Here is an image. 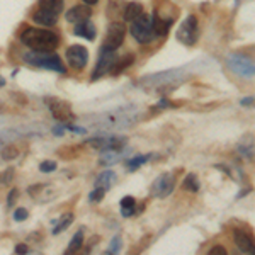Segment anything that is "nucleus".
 <instances>
[{
    "label": "nucleus",
    "instance_id": "obj_1",
    "mask_svg": "<svg viewBox=\"0 0 255 255\" xmlns=\"http://www.w3.org/2000/svg\"><path fill=\"white\" fill-rule=\"evenodd\" d=\"M20 41L27 48H31L32 51H44V53H51L60 44L58 34L46 29H38V27H29V29L24 31L20 34Z\"/></svg>",
    "mask_w": 255,
    "mask_h": 255
},
{
    "label": "nucleus",
    "instance_id": "obj_2",
    "mask_svg": "<svg viewBox=\"0 0 255 255\" xmlns=\"http://www.w3.org/2000/svg\"><path fill=\"white\" fill-rule=\"evenodd\" d=\"M24 61L29 65H34V67L39 68H46V70H53V72L58 73H67V68L63 67L58 55H51V53H44V51H32L24 55Z\"/></svg>",
    "mask_w": 255,
    "mask_h": 255
},
{
    "label": "nucleus",
    "instance_id": "obj_3",
    "mask_svg": "<svg viewBox=\"0 0 255 255\" xmlns=\"http://www.w3.org/2000/svg\"><path fill=\"white\" fill-rule=\"evenodd\" d=\"M131 34H133V38L141 44H146V43H150V41H153L155 32L151 29L150 15L141 14L138 19H134L133 24H131Z\"/></svg>",
    "mask_w": 255,
    "mask_h": 255
},
{
    "label": "nucleus",
    "instance_id": "obj_4",
    "mask_svg": "<svg viewBox=\"0 0 255 255\" xmlns=\"http://www.w3.org/2000/svg\"><path fill=\"white\" fill-rule=\"evenodd\" d=\"M199 38V26H197L196 15H187L177 31V39L186 46H194Z\"/></svg>",
    "mask_w": 255,
    "mask_h": 255
},
{
    "label": "nucleus",
    "instance_id": "obj_5",
    "mask_svg": "<svg viewBox=\"0 0 255 255\" xmlns=\"http://www.w3.org/2000/svg\"><path fill=\"white\" fill-rule=\"evenodd\" d=\"M126 36V27L123 22H113L109 26L108 32H106L104 43H102V49H109V51H114L123 44Z\"/></svg>",
    "mask_w": 255,
    "mask_h": 255
},
{
    "label": "nucleus",
    "instance_id": "obj_6",
    "mask_svg": "<svg viewBox=\"0 0 255 255\" xmlns=\"http://www.w3.org/2000/svg\"><path fill=\"white\" fill-rule=\"evenodd\" d=\"M46 104L49 111H51V114L58 119V121H70V119L75 118L72 113V106H70L67 101H61V99H56V97H46Z\"/></svg>",
    "mask_w": 255,
    "mask_h": 255
},
{
    "label": "nucleus",
    "instance_id": "obj_7",
    "mask_svg": "<svg viewBox=\"0 0 255 255\" xmlns=\"http://www.w3.org/2000/svg\"><path fill=\"white\" fill-rule=\"evenodd\" d=\"M174 187H175V177L172 174H162L160 177L155 179L153 186H151V194H153L155 197L163 199V197L172 194Z\"/></svg>",
    "mask_w": 255,
    "mask_h": 255
},
{
    "label": "nucleus",
    "instance_id": "obj_8",
    "mask_svg": "<svg viewBox=\"0 0 255 255\" xmlns=\"http://www.w3.org/2000/svg\"><path fill=\"white\" fill-rule=\"evenodd\" d=\"M228 67L233 70L235 73H238V75L245 77V79H252L254 77V63L252 60L245 58V56L242 55H232L228 58Z\"/></svg>",
    "mask_w": 255,
    "mask_h": 255
},
{
    "label": "nucleus",
    "instance_id": "obj_9",
    "mask_svg": "<svg viewBox=\"0 0 255 255\" xmlns=\"http://www.w3.org/2000/svg\"><path fill=\"white\" fill-rule=\"evenodd\" d=\"M67 60L72 68L82 70L85 68V65L89 61V51L84 46H80V44H73V46L67 49Z\"/></svg>",
    "mask_w": 255,
    "mask_h": 255
},
{
    "label": "nucleus",
    "instance_id": "obj_10",
    "mask_svg": "<svg viewBox=\"0 0 255 255\" xmlns=\"http://www.w3.org/2000/svg\"><path fill=\"white\" fill-rule=\"evenodd\" d=\"M87 145L99 148V150H102V151L123 150L126 145V138H92V139H87Z\"/></svg>",
    "mask_w": 255,
    "mask_h": 255
},
{
    "label": "nucleus",
    "instance_id": "obj_11",
    "mask_svg": "<svg viewBox=\"0 0 255 255\" xmlns=\"http://www.w3.org/2000/svg\"><path fill=\"white\" fill-rule=\"evenodd\" d=\"M116 61V55H114V51H109V49H102L101 51V60H99L96 70H94L92 73V80H97L99 77H102L104 73H108L111 67H113V63Z\"/></svg>",
    "mask_w": 255,
    "mask_h": 255
},
{
    "label": "nucleus",
    "instance_id": "obj_12",
    "mask_svg": "<svg viewBox=\"0 0 255 255\" xmlns=\"http://www.w3.org/2000/svg\"><path fill=\"white\" fill-rule=\"evenodd\" d=\"M90 15H92V9H89L87 5H75L65 14V17L70 24H79L82 20H87Z\"/></svg>",
    "mask_w": 255,
    "mask_h": 255
},
{
    "label": "nucleus",
    "instance_id": "obj_13",
    "mask_svg": "<svg viewBox=\"0 0 255 255\" xmlns=\"http://www.w3.org/2000/svg\"><path fill=\"white\" fill-rule=\"evenodd\" d=\"M233 238H235V244L242 252H245V254H254L255 252L254 240L250 238L249 233L242 232V230H235V232H233Z\"/></svg>",
    "mask_w": 255,
    "mask_h": 255
},
{
    "label": "nucleus",
    "instance_id": "obj_14",
    "mask_svg": "<svg viewBox=\"0 0 255 255\" xmlns=\"http://www.w3.org/2000/svg\"><path fill=\"white\" fill-rule=\"evenodd\" d=\"M172 27V19H162L158 14H153L151 19V29H153L155 36H167Z\"/></svg>",
    "mask_w": 255,
    "mask_h": 255
},
{
    "label": "nucleus",
    "instance_id": "obj_15",
    "mask_svg": "<svg viewBox=\"0 0 255 255\" xmlns=\"http://www.w3.org/2000/svg\"><path fill=\"white\" fill-rule=\"evenodd\" d=\"M73 32H75L77 36H80V38H87L89 41L96 39V26H94L89 19L75 24V29H73Z\"/></svg>",
    "mask_w": 255,
    "mask_h": 255
},
{
    "label": "nucleus",
    "instance_id": "obj_16",
    "mask_svg": "<svg viewBox=\"0 0 255 255\" xmlns=\"http://www.w3.org/2000/svg\"><path fill=\"white\" fill-rule=\"evenodd\" d=\"M141 14H143V5H141V3L129 2L125 7V10H123V19H125L126 22H133V20L138 19Z\"/></svg>",
    "mask_w": 255,
    "mask_h": 255
},
{
    "label": "nucleus",
    "instance_id": "obj_17",
    "mask_svg": "<svg viewBox=\"0 0 255 255\" xmlns=\"http://www.w3.org/2000/svg\"><path fill=\"white\" fill-rule=\"evenodd\" d=\"M32 19H34L36 24H41V26H55L56 24V19H58V15H53L49 14V12L39 9L34 12V15H32Z\"/></svg>",
    "mask_w": 255,
    "mask_h": 255
},
{
    "label": "nucleus",
    "instance_id": "obj_18",
    "mask_svg": "<svg viewBox=\"0 0 255 255\" xmlns=\"http://www.w3.org/2000/svg\"><path fill=\"white\" fill-rule=\"evenodd\" d=\"M39 9L53 15H60L61 9H63V0H39Z\"/></svg>",
    "mask_w": 255,
    "mask_h": 255
},
{
    "label": "nucleus",
    "instance_id": "obj_19",
    "mask_svg": "<svg viewBox=\"0 0 255 255\" xmlns=\"http://www.w3.org/2000/svg\"><path fill=\"white\" fill-rule=\"evenodd\" d=\"M133 61H134L133 55H128V56H125V58H121V60L116 58V61H114L113 67H111V70H109V73H113V75H118V73H121L123 70H126L128 67H129Z\"/></svg>",
    "mask_w": 255,
    "mask_h": 255
},
{
    "label": "nucleus",
    "instance_id": "obj_20",
    "mask_svg": "<svg viewBox=\"0 0 255 255\" xmlns=\"http://www.w3.org/2000/svg\"><path fill=\"white\" fill-rule=\"evenodd\" d=\"M114 180H116V174H114V172H111V170H106V172H102V174L99 175V179L96 182V187H102L104 191H108V189L114 184Z\"/></svg>",
    "mask_w": 255,
    "mask_h": 255
},
{
    "label": "nucleus",
    "instance_id": "obj_21",
    "mask_svg": "<svg viewBox=\"0 0 255 255\" xmlns=\"http://www.w3.org/2000/svg\"><path fill=\"white\" fill-rule=\"evenodd\" d=\"M72 221H73V215H72V213H67V215H63V216L60 218L58 225L53 228V235H58V233L65 232V230H67L68 226L72 225Z\"/></svg>",
    "mask_w": 255,
    "mask_h": 255
},
{
    "label": "nucleus",
    "instance_id": "obj_22",
    "mask_svg": "<svg viewBox=\"0 0 255 255\" xmlns=\"http://www.w3.org/2000/svg\"><path fill=\"white\" fill-rule=\"evenodd\" d=\"M82 245H84V233H82V232H77V233H75V237H73V240H72V244L68 245L67 254L77 252V250H80V249H82Z\"/></svg>",
    "mask_w": 255,
    "mask_h": 255
},
{
    "label": "nucleus",
    "instance_id": "obj_23",
    "mask_svg": "<svg viewBox=\"0 0 255 255\" xmlns=\"http://www.w3.org/2000/svg\"><path fill=\"white\" fill-rule=\"evenodd\" d=\"M184 187L191 192H197L199 191V179L194 174H189L186 179H184Z\"/></svg>",
    "mask_w": 255,
    "mask_h": 255
},
{
    "label": "nucleus",
    "instance_id": "obj_24",
    "mask_svg": "<svg viewBox=\"0 0 255 255\" xmlns=\"http://www.w3.org/2000/svg\"><path fill=\"white\" fill-rule=\"evenodd\" d=\"M148 158H150V155H139V157L129 158V160L126 162V167L129 168V170H136L138 167H141L143 163L148 162Z\"/></svg>",
    "mask_w": 255,
    "mask_h": 255
},
{
    "label": "nucleus",
    "instance_id": "obj_25",
    "mask_svg": "<svg viewBox=\"0 0 255 255\" xmlns=\"http://www.w3.org/2000/svg\"><path fill=\"white\" fill-rule=\"evenodd\" d=\"M0 155H2L3 160H14V158H17L19 150H17V146H14V145H7L0 151Z\"/></svg>",
    "mask_w": 255,
    "mask_h": 255
},
{
    "label": "nucleus",
    "instance_id": "obj_26",
    "mask_svg": "<svg viewBox=\"0 0 255 255\" xmlns=\"http://www.w3.org/2000/svg\"><path fill=\"white\" fill-rule=\"evenodd\" d=\"M106 194V191L102 187H96L92 192L89 194V199L92 201V203H97V201H102V197H104Z\"/></svg>",
    "mask_w": 255,
    "mask_h": 255
},
{
    "label": "nucleus",
    "instance_id": "obj_27",
    "mask_svg": "<svg viewBox=\"0 0 255 255\" xmlns=\"http://www.w3.org/2000/svg\"><path fill=\"white\" fill-rule=\"evenodd\" d=\"M12 177H14V168H7L3 174H0V184H9L10 180H12Z\"/></svg>",
    "mask_w": 255,
    "mask_h": 255
},
{
    "label": "nucleus",
    "instance_id": "obj_28",
    "mask_svg": "<svg viewBox=\"0 0 255 255\" xmlns=\"http://www.w3.org/2000/svg\"><path fill=\"white\" fill-rule=\"evenodd\" d=\"M119 249H121V238L116 237L113 242H111V245H109V250H108V254H118L119 252Z\"/></svg>",
    "mask_w": 255,
    "mask_h": 255
},
{
    "label": "nucleus",
    "instance_id": "obj_29",
    "mask_svg": "<svg viewBox=\"0 0 255 255\" xmlns=\"http://www.w3.org/2000/svg\"><path fill=\"white\" fill-rule=\"evenodd\" d=\"M27 209H24V208H19V209H15V213H14V220L15 221H24V220H27Z\"/></svg>",
    "mask_w": 255,
    "mask_h": 255
},
{
    "label": "nucleus",
    "instance_id": "obj_30",
    "mask_svg": "<svg viewBox=\"0 0 255 255\" xmlns=\"http://www.w3.org/2000/svg\"><path fill=\"white\" fill-rule=\"evenodd\" d=\"M121 208H136V203H134V197H131V196L123 197Z\"/></svg>",
    "mask_w": 255,
    "mask_h": 255
},
{
    "label": "nucleus",
    "instance_id": "obj_31",
    "mask_svg": "<svg viewBox=\"0 0 255 255\" xmlns=\"http://www.w3.org/2000/svg\"><path fill=\"white\" fill-rule=\"evenodd\" d=\"M56 168V163L55 162H43L39 165V170L41 172H53Z\"/></svg>",
    "mask_w": 255,
    "mask_h": 255
},
{
    "label": "nucleus",
    "instance_id": "obj_32",
    "mask_svg": "<svg viewBox=\"0 0 255 255\" xmlns=\"http://www.w3.org/2000/svg\"><path fill=\"white\" fill-rule=\"evenodd\" d=\"M209 255H226V249H225V247H221V245H216V247H213V249L209 250Z\"/></svg>",
    "mask_w": 255,
    "mask_h": 255
},
{
    "label": "nucleus",
    "instance_id": "obj_33",
    "mask_svg": "<svg viewBox=\"0 0 255 255\" xmlns=\"http://www.w3.org/2000/svg\"><path fill=\"white\" fill-rule=\"evenodd\" d=\"M15 197H17V189H12L9 192V197H7V206H12V204H14Z\"/></svg>",
    "mask_w": 255,
    "mask_h": 255
},
{
    "label": "nucleus",
    "instance_id": "obj_34",
    "mask_svg": "<svg viewBox=\"0 0 255 255\" xmlns=\"http://www.w3.org/2000/svg\"><path fill=\"white\" fill-rule=\"evenodd\" d=\"M134 211H136V208H123V216L129 218L134 215Z\"/></svg>",
    "mask_w": 255,
    "mask_h": 255
},
{
    "label": "nucleus",
    "instance_id": "obj_35",
    "mask_svg": "<svg viewBox=\"0 0 255 255\" xmlns=\"http://www.w3.org/2000/svg\"><path fill=\"white\" fill-rule=\"evenodd\" d=\"M15 254H20V255L27 254V247L26 245H17L15 247Z\"/></svg>",
    "mask_w": 255,
    "mask_h": 255
},
{
    "label": "nucleus",
    "instance_id": "obj_36",
    "mask_svg": "<svg viewBox=\"0 0 255 255\" xmlns=\"http://www.w3.org/2000/svg\"><path fill=\"white\" fill-rule=\"evenodd\" d=\"M252 102H254V97H247L242 101V106H252Z\"/></svg>",
    "mask_w": 255,
    "mask_h": 255
},
{
    "label": "nucleus",
    "instance_id": "obj_37",
    "mask_svg": "<svg viewBox=\"0 0 255 255\" xmlns=\"http://www.w3.org/2000/svg\"><path fill=\"white\" fill-rule=\"evenodd\" d=\"M85 2V5H94V3H97L99 0H84Z\"/></svg>",
    "mask_w": 255,
    "mask_h": 255
}]
</instances>
